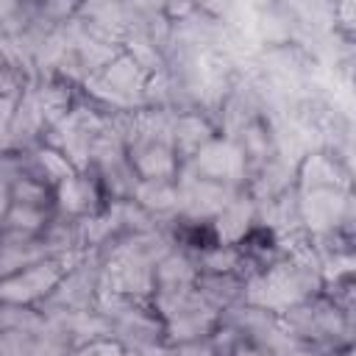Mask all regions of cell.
<instances>
[{"label": "cell", "instance_id": "obj_1", "mask_svg": "<svg viewBox=\"0 0 356 356\" xmlns=\"http://www.w3.org/2000/svg\"><path fill=\"white\" fill-rule=\"evenodd\" d=\"M56 281H58V267L56 264H39V267H31L28 273H22L11 281H3L0 298L11 300V303H25V300L47 292Z\"/></svg>", "mask_w": 356, "mask_h": 356}, {"label": "cell", "instance_id": "obj_2", "mask_svg": "<svg viewBox=\"0 0 356 356\" xmlns=\"http://www.w3.org/2000/svg\"><path fill=\"white\" fill-rule=\"evenodd\" d=\"M248 295L259 306H286V303H292L300 295V284L286 270H275L267 278L253 281Z\"/></svg>", "mask_w": 356, "mask_h": 356}, {"label": "cell", "instance_id": "obj_3", "mask_svg": "<svg viewBox=\"0 0 356 356\" xmlns=\"http://www.w3.org/2000/svg\"><path fill=\"white\" fill-rule=\"evenodd\" d=\"M197 167L214 178H239L242 175V153L228 142H209L197 153Z\"/></svg>", "mask_w": 356, "mask_h": 356}, {"label": "cell", "instance_id": "obj_4", "mask_svg": "<svg viewBox=\"0 0 356 356\" xmlns=\"http://www.w3.org/2000/svg\"><path fill=\"white\" fill-rule=\"evenodd\" d=\"M342 195L334 192V189H312V195L306 197L303 203V211H306V220L312 228H325L331 225L339 211H342Z\"/></svg>", "mask_w": 356, "mask_h": 356}, {"label": "cell", "instance_id": "obj_5", "mask_svg": "<svg viewBox=\"0 0 356 356\" xmlns=\"http://www.w3.org/2000/svg\"><path fill=\"white\" fill-rule=\"evenodd\" d=\"M225 203H228V192L209 181L192 186V192L186 195V209L192 214H211V211H220Z\"/></svg>", "mask_w": 356, "mask_h": 356}, {"label": "cell", "instance_id": "obj_6", "mask_svg": "<svg viewBox=\"0 0 356 356\" xmlns=\"http://www.w3.org/2000/svg\"><path fill=\"white\" fill-rule=\"evenodd\" d=\"M106 81H108V86H111L120 97H125L128 92H136V89H139V83H142L139 64H136L134 58H117V61L108 67Z\"/></svg>", "mask_w": 356, "mask_h": 356}, {"label": "cell", "instance_id": "obj_7", "mask_svg": "<svg viewBox=\"0 0 356 356\" xmlns=\"http://www.w3.org/2000/svg\"><path fill=\"white\" fill-rule=\"evenodd\" d=\"M248 220H250V203L248 200H236V203H231L225 211H222V217H220V236L222 239H236V236H242L245 234V228H248Z\"/></svg>", "mask_w": 356, "mask_h": 356}, {"label": "cell", "instance_id": "obj_8", "mask_svg": "<svg viewBox=\"0 0 356 356\" xmlns=\"http://www.w3.org/2000/svg\"><path fill=\"white\" fill-rule=\"evenodd\" d=\"M136 197L145 203V206H150V209H170V206H175V192L170 189V186H164V184H159V181H147V184H142L139 189H136Z\"/></svg>", "mask_w": 356, "mask_h": 356}, {"label": "cell", "instance_id": "obj_9", "mask_svg": "<svg viewBox=\"0 0 356 356\" xmlns=\"http://www.w3.org/2000/svg\"><path fill=\"white\" fill-rule=\"evenodd\" d=\"M139 167L145 175L150 178H161V175H170L172 172V159L164 147H150L147 153L139 156Z\"/></svg>", "mask_w": 356, "mask_h": 356}, {"label": "cell", "instance_id": "obj_10", "mask_svg": "<svg viewBox=\"0 0 356 356\" xmlns=\"http://www.w3.org/2000/svg\"><path fill=\"white\" fill-rule=\"evenodd\" d=\"M303 175H306V184H309V186H317V184H334V181H337V170H334L323 156H312V159L306 161Z\"/></svg>", "mask_w": 356, "mask_h": 356}, {"label": "cell", "instance_id": "obj_11", "mask_svg": "<svg viewBox=\"0 0 356 356\" xmlns=\"http://www.w3.org/2000/svg\"><path fill=\"white\" fill-rule=\"evenodd\" d=\"M89 189L81 184V181H75V178H67L64 184H61V203H64V209H70V211H78V209H83V203L89 200Z\"/></svg>", "mask_w": 356, "mask_h": 356}, {"label": "cell", "instance_id": "obj_12", "mask_svg": "<svg viewBox=\"0 0 356 356\" xmlns=\"http://www.w3.org/2000/svg\"><path fill=\"white\" fill-rule=\"evenodd\" d=\"M206 134H209V128L200 122V120H181L178 122V131H175V136H178V142L184 145V147H197L203 139H206Z\"/></svg>", "mask_w": 356, "mask_h": 356}, {"label": "cell", "instance_id": "obj_13", "mask_svg": "<svg viewBox=\"0 0 356 356\" xmlns=\"http://www.w3.org/2000/svg\"><path fill=\"white\" fill-rule=\"evenodd\" d=\"M209 323H211V314L209 312L206 314H184V317L175 320L172 331H175V337H192V334H200Z\"/></svg>", "mask_w": 356, "mask_h": 356}, {"label": "cell", "instance_id": "obj_14", "mask_svg": "<svg viewBox=\"0 0 356 356\" xmlns=\"http://www.w3.org/2000/svg\"><path fill=\"white\" fill-rule=\"evenodd\" d=\"M0 356H33V348L22 334L11 331L0 339Z\"/></svg>", "mask_w": 356, "mask_h": 356}, {"label": "cell", "instance_id": "obj_15", "mask_svg": "<svg viewBox=\"0 0 356 356\" xmlns=\"http://www.w3.org/2000/svg\"><path fill=\"white\" fill-rule=\"evenodd\" d=\"M159 275H161L167 284H178V281H186L192 273H189V267H186L184 259H167V261L159 267Z\"/></svg>", "mask_w": 356, "mask_h": 356}, {"label": "cell", "instance_id": "obj_16", "mask_svg": "<svg viewBox=\"0 0 356 356\" xmlns=\"http://www.w3.org/2000/svg\"><path fill=\"white\" fill-rule=\"evenodd\" d=\"M42 164L47 167V172H50L53 178H64V181H67V178H72L70 164H67L58 153H53V150H44V153H42Z\"/></svg>", "mask_w": 356, "mask_h": 356}, {"label": "cell", "instance_id": "obj_17", "mask_svg": "<svg viewBox=\"0 0 356 356\" xmlns=\"http://www.w3.org/2000/svg\"><path fill=\"white\" fill-rule=\"evenodd\" d=\"M11 222H14V225L33 228V225H39V222H42V214H39V211H31V209H25V206H19V209H14V211H11Z\"/></svg>", "mask_w": 356, "mask_h": 356}, {"label": "cell", "instance_id": "obj_18", "mask_svg": "<svg viewBox=\"0 0 356 356\" xmlns=\"http://www.w3.org/2000/svg\"><path fill=\"white\" fill-rule=\"evenodd\" d=\"M33 253H22V250H8V253H3L0 256V273H6V270H14V267H19L25 259H31Z\"/></svg>", "mask_w": 356, "mask_h": 356}, {"label": "cell", "instance_id": "obj_19", "mask_svg": "<svg viewBox=\"0 0 356 356\" xmlns=\"http://www.w3.org/2000/svg\"><path fill=\"white\" fill-rule=\"evenodd\" d=\"M209 264H211L214 270H228V267L234 264V253H231V250H220V253L209 256Z\"/></svg>", "mask_w": 356, "mask_h": 356}, {"label": "cell", "instance_id": "obj_20", "mask_svg": "<svg viewBox=\"0 0 356 356\" xmlns=\"http://www.w3.org/2000/svg\"><path fill=\"white\" fill-rule=\"evenodd\" d=\"M8 108H11V103L6 100V103H3V108H0V145L6 142V136H3V134H6V131H3V125H6V120H8Z\"/></svg>", "mask_w": 356, "mask_h": 356}, {"label": "cell", "instance_id": "obj_21", "mask_svg": "<svg viewBox=\"0 0 356 356\" xmlns=\"http://www.w3.org/2000/svg\"><path fill=\"white\" fill-rule=\"evenodd\" d=\"M92 353L95 356H117V348H111V345H100V348H92ZM89 356V353H86Z\"/></svg>", "mask_w": 356, "mask_h": 356}, {"label": "cell", "instance_id": "obj_22", "mask_svg": "<svg viewBox=\"0 0 356 356\" xmlns=\"http://www.w3.org/2000/svg\"><path fill=\"white\" fill-rule=\"evenodd\" d=\"M181 356H209V350L206 348H184Z\"/></svg>", "mask_w": 356, "mask_h": 356}, {"label": "cell", "instance_id": "obj_23", "mask_svg": "<svg viewBox=\"0 0 356 356\" xmlns=\"http://www.w3.org/2000/svg\"><path fill=\"white\" fill-rule=\"evenodd\" d=\"M3 209H6V192H3V186H0V214H3Z\"/></svg>", "mask_w": 356, "mask_h": 356}]
</instances>
